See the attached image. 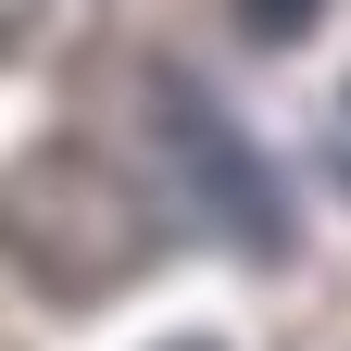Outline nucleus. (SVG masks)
<instances>
[{
    "label": "nucleus",
    "mask_w": 351,
    "mask_h": 351,
    "mask_svg": "<svg viewBox=\"0 0 351 351\" xmlns=\"http://www.w3.org/2000/svg\"><path fill=\"white\" fill-rule=\"evenodd\" d=\"M239 25L263 38V51H289V38H314V25H326V0H239Z\"/></svg>",
    "instance_id": "7ed1b4c3"
},
{
    "label": "nucleus",
    "mask_w": 351,
    "mask_h": 351,
    "mask_svg": "<svg viewBox=\"0 0 351 351\" xmlns=\"http://www.w3.org/2000/svg\"><path fill=\"white\" fill-rule=\"evenodd\" d=\"M339 125H351V101H339ZM339 163H351V151H339Z\"/></svg>",
    "instance_id": "423d86ee"
},
{
    "label": "nucleus",
    "mask_w": 351,
    "mask_h": 351,
    "mask_svg": "<svg viewBox=\"0 0 351 351\" xmlns=\"http://www.w3.org/2000/svg\"><path fill=\"white\" fill-rule=\"evenodd\" d=\"M163 251V201L88 138H38L13 176H0V263L51 301H113L138 289Z\"/></svg>",
    "instance_id": "f257e3e1"
},
{
    "label": "nucleus",
    "mask_w": 351,
    "mask_h": 351,
    "mask_svg": "<svg viewBox=\"0 0 351 351\" xmlns=\"http://www.w3.org/2000/svg\"><path fill=\"white\" fill-rule=\"evenodd\" d=\"M176 351H213V339H176Z\"/></svg>",
    "instance_id": "39448f33"
},
{
    "label": "nucleus",
    "mask_w": 351,
    "mask_h": 351,
    "mask_svg": "<svg viewBox=\"0 0 351 351\" xmlns=\"http://www.w3.org/2000/svg\"><path fill=\"white\" fill-rule=\"evenodd\" d=\"M151 125H163V163H176V201L201 213L226 251H251V263H289V189H276V163H263L251 138H239V113L213 101L201 75H151Z\"/></svg>",
    "instance_id": "f03ea898"
},
{
    "label": "nucleus",
    "mask_w": 351,
    "mask_h": 351,
    "mask_svg": "<svg viewBox=\"0 0 351 351\" xmlns=\"http://www.w3.org/2000/svg\"><path fill=\"white\" fill-rule=\"evenodd\" d=\"M88 0H0V51H38L51 25H75Z\"/></svg>",
    "instance_id": "20e7f679"
}]
</instances>
